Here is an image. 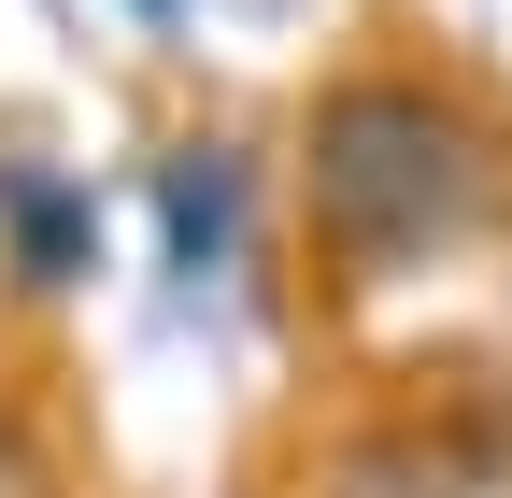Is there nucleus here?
Returning a JSON list of instances; mask_svg holds the SVG:
<instances>
[{
	"instance_id": "1",
	"label": "nucleus",
	"mask_w": 512,
	"mask_h": 498,
	"mask_svg": "<svg viewBox=\"0 0 512 498\" xmlns=\"http://www.w3.org/2000/svg\"><path fill=\"white\" fill-rule=\"evenodd\" d=\"M299 200H313V242H328L342 285H399L427 257H456V242H484L498 143L427 72H342L299 129Z\"/></svg>"
},
{
	"instance_id": "2",
	"label": "nucleus",
	"mask_w": 512,
	"mask_h": 498,
	"mask_svg": "<svg viewBox=\"0 0 512 498\" xmlns=\"http://www.w3.org/2000/svg\"><path fill=\"white\" fill-rule=\"evenodd\" d=\"M328 498H512V427L498 413H413L328 456Z\"/></svg>"
},
{
	"instance_id": "3",
	"label": "nucleus",
	"mask_w": 512,
	"mask_h": 498,
	"mask_svg": "<svg viewBox=\"0 0 512 498\" xmlns=\"http://www.w3.org/2000/svg\"><path fill=\"white\" fill-rule=\"evenodd\" d=\"M0 498H57V484H43V456H29V442H0Z\"/></svg>"
}]
</instances>
